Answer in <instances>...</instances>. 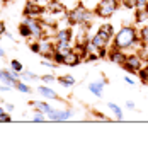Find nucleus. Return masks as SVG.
<instances>
[{"mask_svg":"<svg viewBox=\"0 0 148 150\" xmlns=\"http://www.w3.org/2000/svg\"><path fill=\"white\" fill-rule=\"evenodd\" d=\"M56 41H72V29L70 28H61L55 33Z\"/></svg>","mask_w":148,"mask_h":150,"instance_id":"nucleus-14","label":"nucleus"},{"mask_svg":"<svg viewBox=\"0 0 148 150\" xmlns=\"http://www.w3.org/2000/svg\"><path fill=\"white\" fill-rule=\"evenodd\" d=\"M73 46L70 41H56L55 43V51L56 53H61V55H66L68 51H72Z\"/></svg>","mask_w":148,"mask_h":150,"instance_id":"nucleus-15","label":"nucleus"},{"mask_svg":"<svg viewBox=\"0 0 148 150\" xmlns=\"http://www.w3.org/2000/svg\"><path fill=\"white\" fill-rule=\"evenodd\" d=\"M124 82H126L128 85H131V87H133V85H136V82H135V79H133V77H131L130 74L126 75V77H124Z\"/></svg>","mask_w":148,"mask_h":150,"instance_id":"nucleus-31","label":"nucleus"},{"mask_svg":"<svg viewBox=\"0 0 148 150\" xmlns=\"http://www.w3.org/2000/svg\"><path fill=\"white\" fill-rule=\"evenodd\" d=\"M143 65H145V62H143L141 55H140L138 51H135V53H126V58H124V62H123L121 68H123L126 74L136 75L138 74V70Z\"/></svg>","mask_w":148,"mask_h":150,"instance_id":"nucleus-3","label":"nucleus"},{"mask_svg":"<svg viewBox=\"0 0 148 150\" xmlns=\"http://www.w3.org/2000/svg\"><path fill=\"white\" fill-rule=\"evenodd\" d=\"M73 116V111L72 109H63V111H58V109H51V111L46 114V118L49 121H66Z\"/></svg>","mask_w":148,"mask_h":150,"instance_id":"nucleus-8","label":"nucleus"},{"mask_svg":"<svg viewBox=\"0 0 148 150\" xmlns=\"http://www.w3.org/2000/svg\"><path fill=\"white\" fill-rule=\"evenodd\" d=\"M5 112H7V111H4V108H0V118H2V116H4Z\"/></svg>","mask_w":148,"mask_h":150,"instance_id":"nucleus-38","label":"nucleus"},{"mask_svg":"<svg viewBox=\"0 0 148 150\" xmlns=\"http://www.w3.org/2000/svg\"><path fill=\"white\" fill-rule=\"evenodd\" d=\"M22 22H26V24L29 26L32 38L41 39V38L44 36V26H43V22H41L37 17H27V16H26V19H24Z\"/></svg>","mask_w":148,"mask_h":150,"instance_id":"nucleus-6","label":"nucleus"},{"mask_svg":"<svg viewBox=\"0 0 148 150\" xmlns=\"http://www.w3.org/2000/svg\"><path fill=\"white\" fill-rule=\"evenodd\" d=\"M119 4L128 10H135L136 9V0H119Z\"/></svg>","mask_w":148,"mask_h":150,"instance_id":"nucleus-25","label":"nucleus"},{"mask_svg":"<svg viewBox=\"0 0 148 150\" xmlns=\"http://www.w3.org/2000/svg\"><path fill=\"white\" fill-rule=\"evenodd\" d=\"M19 77H20V79H24V80H37V79H39L36 74H32V72H29V70H26V72L22 70V72L19 74Z\"/></svg>","mask_w":148,"mask_h":150,"instance_id":"nucleus-24","label":"nucleus"},{"mask_svg":"<svg viewBox=\"0 0 148 150\" xmlns=\"http://www.w3.org/2000/svg\"><path fill=\"white\" fill-rule=\"evenodd\" d=\"M111 41L112 39L109 36H106L104 33L97 31V33L87 41V45H89V51H97V50H101V48H107L109 45H111Z\"/></svg>","mask_w":148,"mask_h":150,"instance_id":"nucleus-5","label":"nucleus"},{"mask_svg":"<svg viewBox=\"0 0 148 150\" xmlns=\"http://www.w3.org/2000/svg\"><path fill=\"white\" fill-rule=\"evenodd\" d=\"M148 21V9H135V22L143 24Z\"/></svg>","mask_w":148,"mask_h":150,"instance_id":"nucleus-18","label":"nucleus"},{"mask_svg":"<svg viewBox=\"0 0 148 150\" xmlns=\"http://www.w3.org/2000/svg\"><path fill=\"white\" fill-rule=\"evenodd\" d=\"M41 80H43V82H48V84H53V82L56 80V77L55 75H43Z\"/></svg>","mask_w":148,"mask_h":150,"instance_id":"nucleus-29","label":"nucleus"},{"mask_svg":"<svg viewBox=\"0 0 148 150\" xmlns=\"http://www.w3.org/2000/svg\"><path fill=\"white\" fill-rule=\"evenodd\" d=\"M17 80H19V74H16L12 68L10 70H0V82L9 84L10 87H14Z\"/></svg>","mask_w":148,"mask_h":150,"instance_id":"nucleus-10","label":"nucleus"},{"mask_svg":"<svg viewBox=\"0 0 148 150\" xmlns=\"http://www.w3.org/2000/svg\"><path fill=\"white\" fill-rule=\"evenodd\" d=\"M5 109H7V112L14 111V104H5Z\"/></svg>","mask_w":148,"mask_h":150,"instance_id":"nucleus-36","label":"nucleus"},{"mask_svg":"<svg viewBox=\"0 0 148 150\" xmlns=\"http://www.w3.org/2000/svg\"><path fill=\"white\" fill-rule=\"evenodd\" d=\"M10 89H12L10 85H0V91H2V92H7V91H10Z\"/></svg>","mask_w":148,"mask_h":150,"instance_id":"nucleus-34","label":"nucleus"},{"mask_svg":"<svg viewBox=\"0 0 148 150\" xmlns=\"http://www.w3.org/2000/svg\"><path fill=\"white\" fill-rule=\"evenodd\" d=\"M140 77V80H141V84L148 85V63H145V65L141 67L138 70V74H136Z\"/></svg>","mask_w":148,"mask_h":150,"instance_id":"nucleus-20","label":"nucleus"},{"mask_svg":"<svg viewBox=\"0 0 148 150\" xmlns=\"http://www.w3.org/2000/svg\"><path fill=\"white\" fill-rule=\"evenodd\" d=\"M82 62H83V58L77 51H73V50L65 55V65H68V67H77V65H80Z\"/></svg>","mask_w":148,"mask_h":150,"instance_id":"nucleus-11","label":"nucleus"},{"mask_svg":"<svg viewBox=\"0 0 148 150\" xmlns=\"http://www.w3.org/2000/svg\"><path fill=\"white\" fill-rule=\"evenodd\" d=\"M14 87H16L17 91H20V92H26V94H29V92H31V87H29L27 84H24V82H20V80H17Z\"/></svg>","mask_w":148,"mask_h":150,"instance_id":"nucleus-26","label":"nucleus"},{"mask_svg":"<svg viewBox=\"0 0 148 150\" xmlns=\"http://www.w3.org/2000/svg\"><path fill=\"white\" fill-rule=\"evenodd\" d=\"M58 80L63 87H73L75 85V79L72 75H61V77H58Z\"/></svg>","mask_w":148,"mask_h":150,"instance_id":"nucleus-21","label":"nucleus"},{"mask_svg":"<svg viewBox=\"0 0 148 150\" xmlns=\"http://www.w3.org/2000/svg\"><path fill=\"white\" fill-rule=\"evenodd\" d=\"M136 9H148V0H136Z\"/></svg>","mask_w":148,"mask_h":150,"instance_id":"nucleus-30","label":"nucleus"},{"mask_svg":"<svg viewBox=\"0 0 148 150\" xmlns=\"http://www.w3.org/2000/svg\"><path fill=\"white\" fill-rule=\"evenodd\" d=\"M37 92L41 94L43 97H46V99H60V97H58V94H56L53 89L46 87V85H39V87H37Z\"/></svg>","mask_w":148,"mask_h":150,"instance_id":"nucleus-17","label":"nucleus"},{"mask_svg":"<svg viewBox=\"0 0 148 150\" xmlns=\"http://www.w3.org/2000/svg\"><path fill=\"white\" fill-rule=\"evenodd\" d=\"M97 31L104 33L106 36H109L111 39L114 38V34H116V31H114V26H112V24H109V22H107V24H102V26H101L99 29H97Z\"/></svg>","mask_w":148,"mask_h":150,"instance_id":"nucleus-19","label":"nucleus"},{"mask_svg":"<svg viewBox=\"0 0 148 150\" xmlns=\"http://www.w3.org/2000/svg\"><path fill=\"white\" fill-rule=\"evenodd\" d=\"M124 58H126V51H123V50H118V48L111 46L107 50V60L112 62V63H116V65H123V62H124Z\"/></svg>","mask_w":148,"mask_h":150,"instance_id":"nucleus-9","label":"nucleus"},{"mask_svg":"<svg viewBox=\"0 0 148 150\" xmlns=\"http://www.w3.org/2000/svg\"><path fill=\"white\" fill-rule=\"evenodd\" d=\"M66 21L70 26H90V21H92V12L85 9L83 5H77L73 10H70L66 14Z\"/></svg>","mask_w":148,"mask_h":150,"instance_id":"nucleus-2","label":"nucleus"},{"mask_svg":"<svg viewBox=\"0 0 148 150\" xmlns=\"http://www.w3.org/2000/svg\"><path fill=\"white\" fill-rule=\"evenodd\" d=\"M138 45H141V41H140L138 29L135 26H123L119 31H116L111 43V46L123 50V51H130L133 48H136Z\"/></svg>","mask_w":148,"mask_h":150,"instance_id":"nucleus-1","label":"nucleus"},{"mask_svg":"<svg viewBox=\"0 0 148 150\" xmlns=\"http://www.w3.org/2000/svg\"><path fill=\"white\" fill-rule=\"evenodd\" d=\"M34 2H43V0H34Z\"/></svg>","mask_w":148,"mask_h":150,"instance_id":"nucleus-39","label":"nucleus"},{"mask_svg":"<svg viewBox=\"0 0 148 150\" xmlns=\"http://www.w3.org/2000/svg\"><path fill=\"white\" fill-rule=\"evenodd\" d=\"M126 108H128V109H135V103L128 101V103H126Z\"/></svg>","mask_w":148,"mask_h":150,"instance_id":"nucleus-35","label":"nucleus"},{"mask_svg":"<svg viewBox=\"0 0 148 150\" xmlns=\"http://www.w3.org/2000/svg\"><path fill=\"white\" fill-rule=\"evenodd\" d=\"M147 63H148V62H147Z\"/></svg>","mask_w":148,"mask_h":150,"instance_id":"nucleus-40","label":"nucleus"},{"mask_svg":"<svg viewBox=\"0 0 148 150\" xmlns=\"http://www.w3.org/2000/svg\"><path fill=\"white\" fill-rule=\"evenodd\" d=\"M107 109L114 114V118H116L118 121H123V120H124V112L121 109V106H118V104H114V103H107Z\"/></svg>","mask_w":148,"mask_h":150,"instance_id":"nucleus-16","label":"nucleus"},{"mask_svg":"<svg viewBox=\"0 0 148 150\" xmlns=\"http://www.w3.org/2000/svg\"><path fill=\"white\" fill-rule=\"evenodd\" d=\"M0 58H5V51H4L2 48H0Z\"/></svg>","mask_w":148,"mask_h":150,"instance_id":"nucleus-37","label":"nucleus"},{"mask_svg":"<svg viewBox=\"0 0 148 150\" xmlns=\"http://www.w3.org/2000/svg\"><path fill=\"white\" fill-rule=\"evenodd\" d=\"M44 12H46V9L41 7L37 2H34V0H29L27 4H26V7H24V16H27V17H37L39 19V16L44 14Z\"/></svg>","mask_w":148,"mask_h":150,"instance_id":"nucleus-7","label":"nucleus"},{"mask_svg":"<svg viewBox=\"0 0 148 150\" xmlns=\"http://www.w3.org/2000/svg\"><path fill=\"white\" fill-rule=\"evenodd\" d=\"M31 51H34V53H39V43H32V45H31Z\"/></svg>","mask_w":148,"mask_h":150,"instance_id":"nucleus-32","label":"nucleus"},{"mask_svg":"<svg viewBox=\"0 0 148 150\" xmlns=\"http://www.w3.org/2000/svg\"><path fill=\"white\" fill-rule=\"evenodd\" d=\"M19 34L22 38H31L32 34H31V29H29V26L26 24V22H22L20 26H19Z\"/></svg>","mask_w":148,"mask_h":150,"instance_id":"nucleus-23","label":"nucleus"},{"mask_svg":"<svg viewBox=\"0 0 148 150\" xmlns=\"http://www.w3.org/2000/svg\"><path fill=\"white\" fill-rule=\"evenodd\" d=\"M5 33H7V31H5V24L0 21V36H2V34H5Z\"/></svg>","mask_w":148,"mask_h":150,"instance_id":"nucleus-33","label":"nucleus"},{"mask_svg":"<svg viewBox=\"0 0 148 150\" xmlns=\"http://www.w3.org/2000/svg\"><path fill=\"white\" fill-rule=\"evenodd\" d=\"M46 10H48V12H51L53 16H55V14H65V12H66L65 5H63L60 0H51V2H48Z\"/></svg>","mask_w":148,"mask_h":150,"instance_id":"nucleus-13","label":"nucleus"},{"mask_svg":"<svg viewBox=\"0 0 148 150\" xmlns=\"http://www.w3.org/2000/svg\"><path fill=\"white\" fill-rule=\"evenodd\" d=\"M32 104H34V108H36L37 111H41L43 114H48V112L53 109V108H51L48 103H43V101H41V103H39V101H36V103H32Z\"/></svg>","mask_w":148,"mask_h":150,"instance_id":"nucleus-22","label":"nucleus"},{"mask_svg":"<svg viewBox=\"0 0 148 150\" xmlns=\"http://www.w3.org/2000/svg\"><path fill=\"white\" fill-rule=\"evenodd\" d=\"M46 120H48V118L41 111H36V112H34V116H32V121H34V123H43V121H46Z\"/></svg>","mask_w":148,"mask_h":150,"instance_id":"nucleus-28","label":"nucleus"},{"mask_svg":"<svg viewBox=\"0 0 148 150\" xmlns=\"http://www.w3.org/2000/svg\"><path fill=\"white\" fill-rule=\"evenodd\" d=\"M10 68H12L16 74H20V72L24 70V67H22V63H20L19 60H12V62H10Z\"/></svg>","mask_w":148,"mask_h":150,"instance_id":"nucleus-27","label":"nucleus"},{"mask_svg":"<svg viewBox=\"0 0 148 150\" xmlns=\"http://www.w3.org/2000/svg\"><path fill=\"white\" fill-rule=\"evenodd\" d=\"M106 80H95V82H90L89 84V91L95 96V97H102V92H104V87H106Z\"/></svg>","mask_w":148,"mask_h":150,"instance_id":"nucleus-12","label":"nucleus"},{"mask_svg":"<svg viewBox=\"0 0 148 150\" xmlns=\"http://www.w3.org/2000/svg\"><path fill=\"white\" fill-rule=\"evenodd\" d=\"M119 9V0H99L97 7L94 10V14L101 19L112 17Z\"/></svg>","mask_w":148,"mask_h":150,"instance_id":"nucleus-4","label":"nucleus"}]
</instances>
